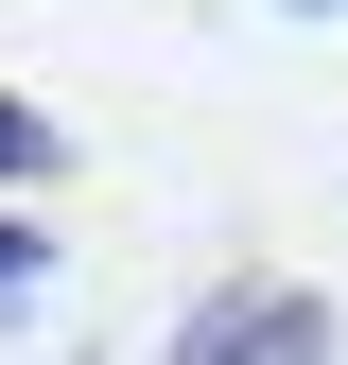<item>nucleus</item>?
<instances>
[{
	"instance_id": "f257e3e1",
	"label": "nucleus",
	"mask_w": 348,
	"mask_h": 365,
	"mask_svg": "<svg viewBox=\"0 0 348 365\" xmlns=\"http://www.w3.org/2000/svg\"><path fill=\"white\" fill-rule=\"evenodd\" d=\"M157 365H331V296L314 279H227V296L174 313Z\"/></svg>"
},
{
	"instance_id": "f03ea898",
	"label": "nucleus",
	"mask_w": 348,
	"mask_h": 365,
	"mask_svg": "<svg viewBox=\"0 0 348 365\" xmlns=\"http://www.w3.org/2000/svg\"><path fill=\"white\" fill-rule=\"evenodd\" d=\"M18 174H53V122H35L18 87H0V192H18Z\"/></svg>"
},
{
	"instance_id": "7ed1b4c3",
	"label": "nucleus",
	"mask_w": 348,
	"mask_h": 365,
	"mask_svg": "<svg viewBox=\"0 0 348 365\" xmlns=\"http://www.w3.org/2000/svg\"><path fill=\"white\" fill-rule=\"evenodd\" d=\"M53 279V226H0V296H35Z\"/></svg>"
},
{
	"instance_id": "20e7f679",
	"label": "nucleus",
	"mask_w": 348,
	"mask_h": 365,
	"mask_svg": "<svg viewBox=\"0 0 348 365\" xmlns=\"http://www.w3.org/2000/svg\"><path fill=\"white\" fill-rule=\"evenodd\" d=\"M296 18H314V0H296ZM331 18H348V0H331Z\"/></svg>"
}]
</instances>
